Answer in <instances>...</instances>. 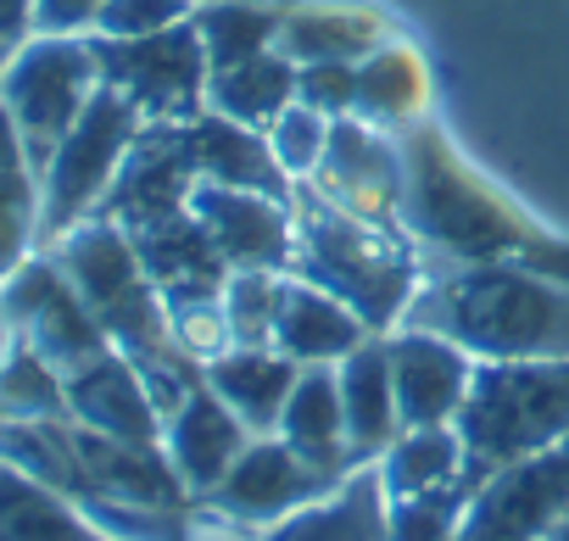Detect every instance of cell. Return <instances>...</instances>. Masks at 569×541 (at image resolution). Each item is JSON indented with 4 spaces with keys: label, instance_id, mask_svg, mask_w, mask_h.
I'll use <instances>...</instances> for the list:
<instances>
[{
    "label": "cell",
    "instance_id": "39",
    "mask_svg": "<svg viewBox=\"0 0 569 541\" xmlns=\"http://www.w3.org/2000/svg\"><path fill=\"white\" fill-rule=\"evenodd\" d=\"M12 168H29V146H23V129H18L7 96H0V173H12Z\"/></svg>",
    "mask_w": 569,
    "mask_h": 541
},
{
    "label": "cell",
    "instance_id": "27",
    "mask_svg": "<svg viewBox=\"0 0 569 541\" xmlns=\"http://www.w3.org/2000/svg\"><path fill=\"white\" fill-rule=\"evenodd\" d=\"M0 541H107L57 485L0 458Z\"/></svg>",
    "mask_w": 569,
    "mask_h": 541
},
{
    "label": "cell",
    "instance_id": "8",
    "mask_svg": "<svg viewBox=\"0 0 569 541\" xmlns=\"http://www.w3.org/2000/svg\"><path fill=\"white\" fill-rule=\"evenodd\" d=\"M90 40H96L101 84L129 96L146 112V123H184V118L207 112L212 62L196 34V18L140 34V40H101V34H90Z\"/></svg>",
    "mask_w": 569,
    "mask_h": 541
},
{
    "label": "cell",
    "instance_id": "31",
    "mask_svg": "<svg viewBox=\"0 0 569 541\" xmlns=\"http://www.w3.org/2000/svg\"><path fill=\"white\" fill-rule=\"evenodd\" d=\"M29 419H68V380L34 352L12 347L0 363V424H29Z\"/></svg>",
    "mask_w": 569,
    "mask_h": 541
},
{
    "label": "cell",
    "instance_id": "29",
    "mask_svg": "<svg viewBox=\"0 0 569 541\" xmlns=\"http://www.w3.org/2000/svg\"><path fill=\"white\" fill-rule=\"evenodd\" d=\"M380 485L386 497H419L436 485L463 480V435L458 424H425V430H402L386 452H380Z\"/></svg>",
    "mask_w": 569,
    "mask_h": 541
},
{
    "label": "cell",
    "instance_id": "12",
    "mask_svg": "<svg viewBox=\"0 0 569 541\" xmlns=\"http://www.w3.org/2000/svg\"><path fill=\"white\" fill-rule=\"evenodd\" d=\"M402 140L380 123H363L358 112L336 118L330 123V146H325V162L313 168V190L358 218H375V223H397L402 212Z\"/></svg>",
    "mask_w": 569,
    "mask_h": 541
},
{
    "label": "cell",
    "instance_id": "17",
    "mask_svg": "<svg viewBox=\"0 0 569 541\" xmlns=\"http://www.w3.org/2000/svg\"><path fill=\"white\" fill-rule=\"evenodd\" d=\"M129 240H134L146 274H151V285L162 291L168 308L212 302V297H223V285H229V274H234V268L218 257L212 234L201 229V218H196L190 207L173 212V218H157V223H146V229H129Z\"/></svg>",
    "mask_w": 569,
    "mask_h": 541
},
{
    "label": "cell",
    "instance_id": "19",
    "mask_svg": "<svg viewBox=\"0 0 569 541\" xmlns=\"http://www.w3.org/2000/svg\"><path fill=\"white\" fill-rule=\"evenodd\" d=\"M386 40H397L391 18L380 7H363V0L284 7V23H279V51L297 68H308V62H363Z\"/></svg>",
    "mask_w": 569,
    "mask_h": 541
},
{
    "label": "cell",
    "instance_id": "16",
    "mask_svg": "<svg viewBox=\"0 0 569 541\" xmlns=\"http://www.w3.org/2000/svg\"><path fill=\"white\" fill-rule=\"evenodd\" d=\"M246 447H251V430L234 419V408L207 380L162 419V452H168V463L179 469V480L196 502L234 469V458Z\"/></svg>",
    "mask_w": 569,
    "mask_h": 541
},
{
    "label": "cell",
    "instance_id": "6",
    "mask_svg": "<svg viewBox=\"0 0 569 541\" xmlns=\"http://www.w3.org/2000/svg\"><path fill=\"white\" fill-rule=\"evenodd\" d=\"M140 129H146V112L129 96H118L112 84H101L90 96L79 123L62 134V146L40 168V251L57 234H68L73 223L101 212V201H107L129 146L140 140Z\"/></svg>",
    "mask_w": 569,
    "mask_h": 541
},
{
    "label": "cell",
    "instance_id": "15",
    "mask_svg": "<svg viewBox=\"0 0 569 541\" xmlns=\"http://www.w3.org/2000/svg\"><path fill=\"white\" fill-rule=\"evenodd\" d=\"M391 341V380H397V413L402 430H425V424H458L469 385H475V358L436 335V330H413L402 324Z\"/></svg>",
    "mask_w": 569,
    "mask_h": 541
},
{
    "label": "cell",
    "instance_id": "2",
    "mask_svg": "<svg viewBox=\"0 0 569 541\" xmlns=\"http://www.w3.org/2000/svg\"><path fill=\"white\" fill-rule=\"evenodd\" d=\"M402 212L397 223L419 240V251L441 262H541L569 274V246L530 223L491 179H480L458 146L436 123H408L402 134Z\"/></svg>",
    "mask_w": 569,
    "mask_h": 541
},
{
    "label": "cell",
    "instance_id": "41",
    "mask_svg": "<svg viewBox=\"0 0 569 541\" xmlns=\"http://www.w3.org/2000/svg\"><path fill=\"white\" fill-rule=\"evenodd\" d=\"M12 347H18V330H12V319H7V308H0V363L12 358Z\"/></svg>",
    "mask_w": 569,
    "mask_h": 541
},
{
    "label": "cell",
    "instance_id": "26",
    "mask_svg": "<svg viewBox=\"0 0 569 541\" xmlns=\"http://www.w3.org/2000/svg\"><path fill=\"white\" fill-rule=\"evenodd\" d=\"M430 107V68L408 40H386L380 51H369L358 62V96L352 112L363 123H380L391 134H402L408 123H419Z\"/></svg>",
    "mask_w": 569,
    "mask_h": 541
},
{
    "label": "cell",
    "instance_id": "21",
    "mask_svg": "<svg viewBox=\"0 0 569 541\" xmlns=\"http://www.w3.org/2000/svg\"><path fill=\"white\" fill-rule=\"evenodd\" d=\"M341 380V408H347V441H352V463H380V452L402 435V413H397V380H391V341L369 335L363 347H352L336 363Z\"/></svg>",
    "mask_w": 569,
    "mask_h": 541
},
{
    "label": "cell",
    "instance_id": "14",
    "mask_svg": "<svg viewBox=\"0 0 569 541\" xmlns=\"http://www.w3.org/2000/svg\"><path fill=\"white\" fill-rule=\"evenodd\" d=\"M190 212L201 218V229L212 234V246L229 268H273V274H291V257H297L291 201L201 179L190 190Z\"/></svg>",
    "mask_w": 569,
    "mask_h": 541
},
{
    "label": "cell",
    "instance_id": "1",
    "mask_svg": "<svg viewBox=\"0 0 569 541\" xmlns=\"http://www.w3.org/2000/svg\"><path fill=\"white\" fill-rule=\"evenodd\" d=\"M402 324L458 341L475 363L569 358V274H552V268L519 257L441 262L425 268Z\"/></svg>",
    "mask_w": 569,
    "mask_h": 541
},
{
    "label": "cell",
    "instance_id": "32",
    "mask_svg": "<svg viewBox=\"0 0 569 541\" xmlns=\"http://www.w3.org/2000/svg\"><path fill=\"white\" fill-rule=\"evenodd\" d=\"M284 274L273 268H234L223 285V319L234 347H273V319H279Z\"/></svg>",
    "mask_w": 569,
    "mask_h": 541
},
{
    "label": "cell",
    "instance_id": "43",
    "mask_svg": "<svg viewBox=\"0 0 569 541\" xmlns=\"http://www.w3.org/2000/svg\"><path fill=\"white\" fill-rule=\"evenodd\" d=\"M12 51H18V46H0V73H7V62H12Z\"/></svg>",
    "mask_w": 569,
    "mask_h": 541
},
{
    "label": "cell",
    "instance_id": "37",
    "mask_svg": "<svg viewBox=\"0 0 569 541\" xmlns=\"http://www.w3.org/2000/svg\"><path fill=\"white\" fill-rule=\"evenodd\" d=\"M352 96H358V62H308L302 68V96L297 101H308L330 118H347Z\"/></svg>",
    "mask_w": 569,
    "mask_h": 541
},
{
    "label": "cell",
    "instance_id": "33",
    "mask_svg": "<svg viewBox=\"0 0 569 541\" xmlns=\"http://www.w3.org/2000/svg\"><path fill=\"white\" fill-rule=\"evenodd\" d=\"M40 251V173L12 168L0 173V280Z\"/></svg>",
    "mask_w": 569,
    "mask_h": 541
},
{
    "label": "cell",
    "instance_id": "20",
    "mask_svg": "<svg viewBox=\"0 0 569 541\" xmlns=\"http://www.w3.org/2000/svg\"><path fill=\"white\" fill-rule=\"evenodd\" d=\"M257 541H391V497L380 485V469L375 463L352 469L319 502L257 530Z\"/></svg>",
    "mask_w": 569,
    "mask_h": 541
},
{
    "label": "cell",
    "instance_id": "42",
    "mask_svg": "<svg viewBox=\"0 0 569 541\" xmlns=\"http://www.w3.org/2000/svg\"><path fill=\"white\" fill-rule=\"evenodd\" d=\"M541 541H569V513H558L552 524H547V535Z\"/></svg>",
    "mask_w": 569,
    "mask_h": 541
},
{
    "label": "cell",
    "instance_id": "4",
    "mask_svg": "<svg viewBox=\"0 0 569 541\" xmlns=\"http://www.w3.org/2000/svg\"><path fill=\"white\" fill-rule=\"evenodd\" d=\"M291 212H297L291 274L341 297L375 335H391L425 280L419 240L402 223H375V218H358V212L325 201L308 179H297Z\"/></svg>",
    "mask_w": 569,
    "mask_h": 541
},
{
    "label": "cell",
    "instance_id": "18",
    "mask_svg": "<svg viewBox=\"0 0 569 541\" xmlns=\"http://www.w3.org/2000/svg\"><path fill=\"white\" fill-rule=\"evenodd\" d=\"M68 419H79L112 441L162 447V408L123 352H107L101 363H90L84 374L68 380Z\"/></svg>",
    "mask_w": 569,
    "mask_h": 541
},
{
    "label": "cell",
    "instance_id": "35",
    "mask_svg": "<svg viewBox=\"0 0 569 541\" xmlns=\"http://www.w3.org/2000/svg\"><path fill=\"white\" fill-rule=\"evenodd\" d=\"M330 123H336L330 112H319L308 101H291L262 134H268V146H273L284 173H291V179H313V168L325 162V146H330Z\"/></svg>",
    "mask_w": 569,
    "mask_h": 541
},
{
    "label": "cell",
    "instance_id": "23",
    "mask_svg": "<svg viewBox=\"0 0 569 541\" xmlns=\"http://www.w3.org/2000/svg\"><path fill=\"white\" fill-rule=\"evenodd\" d=\"M375 330L330 291L284 274V297H279V319H273V347L284 358H297L302 369L308 363H341L352 347H363Z\"/></svg>",
    "mask_w": 569,
    "mask_h": 541
},
{
    "label": "cell",
    "instance_id": "25",
    "mask_svg": "<svg viewBox=\"0 0 569 541\" xmlns=\"http://www.w3.org/2000/svg\"><path fill=\"white\" fill-rule=\"evenodd\" d=\"M279 435L291 441L313 469H325L330 480H347L352 463V441H347V408H341V380L336 363H308L291 402H284Z\"/></svg>",
    "mask_w": 569,
    "mask_h": 541
},
{
    "label": "cell",
    "instance_id": "24",
    "mask_svg": "<svg viewBox=\"0 0 569 541\" xmlns=\"http://www.w3.org/2000/svg\"><path fill=\"white\" fill-rule=\"evenodd\" d=\"M190 146H196L201 179H212V184H240V190H262V196H279V201L297 196V179L279 168L268 134L251 129V123H234V118L207 107V112L190 118Z\"/></svg>",
    "mask_w": 569,
    "mask_h": 541
},
{
    "label": "cell",
    "instance_id": "30",
    "mask_svg": "<svg viewBox=\"0 0 569 541\" xmlns=\"http://www.w3.org/2000/svg\"><path fill=\"white\" fill-rule=\"evenodd\" d=\"M196 34L207 46L212 73L234 68L268 46H279V23H284V0H218V7H196Z\"/></svg>",
    "mask_w": 569,
    "mask_h": 541
},
{
    "label": "cell",
    "instance_id": "34",
    "mask_svg": "<svg viewBox=\"0 0 569 541\" xmlns=\"http://www.w3.org/2000/svg\"><path fill=\"white\" fill-rule=\"evenodd\" d=\"M469 502H475L469 480H452L419 497H391V541H452Z\"/></svg>",
    "mask_w": 569,
    "mask_h": 541
},
{
    "label": "cell",
    "instance_id": "3",
    "mask_svg": "<svg viewBox=\"0 0 569 541\" xmlns=\"http://www.w3.org/2000/svg\"><path fill=\"white\" fill-rule=\"evenodd\" d=\"M46 251L62 262V274L84 297V308L96 313V324L107 330V341L140 369V380L151 385V397H157V408L168 419L207 380V369L179 347L173 319H168V302L151 285V274H146V262H140L129 229L96 212V218L73 223L68 234H57Z\"/></svg>",
    "mask_w": 569,
    "mask_h": 541
},
{
    "label": "cell",
    "instance_id": "44",
    "mask_svg": "<svg viewBox=\"0 0 569 541\" xmlns=\"http://www.w3.org/2000/svg\"><path fill=\"white\" fill-rule=\"evenodd\" d=\"M190 7H218V0H190Z\"/></svg>",
    "mask_w": 569,
    "mask_h": 541
},
{
    "label": "cell",
    "instance_id": "22",
    "mask_svg": "<svg viewBox=\"0 0 569 541\" xmlns=\"http://www.w3.org/2000/svg\"><path fill=\"white\" fill-rule=\"evenodd\" d=\"M297 380H302V363L284 358L279 347H229L207 363V385L234 408V419L251 435H279Z\"/></svg>",
    "mask_w": 569,
    "mask_h": 541
},
{
    "label": "cell",
    "instance_id": "9",
    "mask_svg": "<svg viewBox=\"0 0 569 541\" xmlns=\"http://www.w3.org/2000/svg\"><path fill=\"white\" fill-rule=\"evenodd\" d=\"M0 308H7L18 341L34 347L62 380H73L90 363H101L107 352H118L51 251H34L18 274L0 280Z\"/></svg>",
    "mask_w": 569,
    "mask_h": 541
},
{
    "label": "cell",
    "instance_id": "7",
    "mask_svg": "<svg viewBox=\"0 0 569 541\" xmlns=\"http://www.w3.org/2000/svg\"><path fill=\"white\" fill-rule=\"evenodd\" d=\"M96 90H101V62H96L90 34H29L12 51L7 73H0V96H7V107L23 129L34 173L51 162V151L79 123V112L90 107Z\"/></svg>",
    "mask_w": 569,
    "mask_h": 541
},
{
    "label": "cell",
    "instance_id": "10",
    "mask_svg": "<svg viewBox=\"0 0 569 541\" xmlns=\"http://www.w3.org/2000/svg\"><path fill=\"white\" fill-rule=\"evenodd\" d=\"M341 480H330L325 469H313L284 435H251V447L234 458V469L201 497V513L218 524H240V530H268L284 513H297L308 502H319L325 491H336Z\"/></svg>",
    "mask_w": 569,
    "mask_h": 541
},
{
    "label": "cell",
    "instance_id": "11",
    "mask_svg": "<svg viewBox=\"0 0 569 541\" xmlns=\"http://www.w3.org/2000/svg\"><path fill=\"white\" fill-rule=\"evenodd\" d=\"M558 513H569V435L497 469L475 491L452 541H541Z\"/></svg>",
    "mask_w": 569,
    "mask_h": 541
},
{
    "label": "cell",
    "instance_id": "40",
    "mask_svg": "<svg viewBox=\"0 0 569 541\" xmlns=\"http://www.w3.org/2000/svg\"><path fill=\"white\" fill-rule=\"evenodd\" d=\"M34 34V0H0V46H23Z\"/></svg>",
    "mask_w": 569,
    "mask_h": 541
},
{
    "label": "cell",
    "instance_id": "38",
    "mask_svg": "<svg viewBox=\"0 0 569 541\" xmlns=\"http://www.w3.org/2000/svg\"><path fill=\"white\" fill-rule=\"evenodd\" d=\"M107 0H34V34H96Z\"/></svg>",
    "mask_w": 569,
    "mask_h": 541
},
{
    "label": "cell",
    "instance_id": "28",
    "mask_svg": "<svg viewBox=\"0 0 569 541\" xmlns=\"http://www.w3.org/2000/svg\"><path fill=\"white\" fill-rule=\"evenodd\" d=\"M297 96H302V68L279 46H268L234 68H218L207 84V107L234 118V123H251V129H268Z\"/></svg>",
    "mask_w": 569,
    "mask_h": 541
},
{
    "label": "cell",
    "instance_id": "36",
    "mask_svg": "<svg viewBox=\"0 0 569 541\" xmlns=\"http://www.w3.org/2000/svg\"><path fill=\"white\" fill-rule=\"evenodd\" d=\"M190 12H196L190 0H107L101 18H96V34L101 40H140V34L184 23Z\"/></svg>",
    "mask_w": 569,
    "mask_h": 541
},
{
    "label": "cell",
    "instance_id": "13",
    "mask_svg": "<svg viewBox=\"0 0 569 541\" xmlns=\"http://www.w3.org/2000/svg\"><path fill=\"white\" fill-rule=\"evenodd\" d=\"M196 184H201V168H196V146H190V118L146 123L101 201V218H112L123 229H146L157 218L184 212Z\"/></svg>",
    "mask_w": 569,
    "mask_h": 541
},
{
    "label": "cell",
    "instance_id": "5",
    "mask_svg": "<svg viewBox=\"0 0 569 541\" xmlns=\"http://www.w3.org/2000/svg\"><path fill=\"white\" fill-rule=\"evenodd\" d=\"M458 435H463V480L475 491L497 469L563 441L569 435V358L475 363Z\"/></svg>",
    "mask_w": 569,
    "mask_h": 541
}]
</instances>
